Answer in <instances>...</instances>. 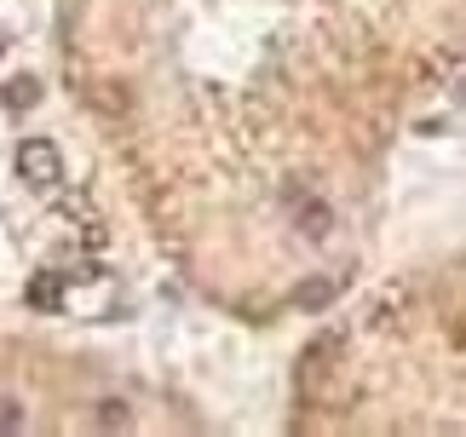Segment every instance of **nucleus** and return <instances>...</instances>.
Masks as SVG:
<instances>
[{
	"label": "nucleus",
	"instance_id": "nucleus-1",
	"mask_svg": "<svg viewBox=\"0 0 466 437\" xmlns=\"http://www.w3.org/2000/svg\"><path fill=\"white\" fill-rule=\"evenodd\" d=\"M17 173H24L29 185H58V178H64V161H58V150H52L46 138H29L24 150H17Z\"/></svg>",
	"mask_w": 466,
	"mask_h": 437
},
{
	"label": "nucleus",
	"instance_id": "nucleus-2",
	"mask_svg": "<svg viewBox=\"0 0 466 437\" xmlns=\"http://www.w3.org/2000/svg\"><path fill=\"white\" fill-rule=\"evenodd\" d=\"M294 218H299V230H306V236H317V242L334 230V213L322 208L317 196H299V202H294Z\"/></svg>",
	"mask_w": 466,
	"mask_h": 437
},
{
	"label": "nucleus",
	"instance_id": "nucleus-3",
	"mask_svg": "<svg viewBox=\"0 0 466 437\" xmlns=\"http://www.w3.org/2000/svg\"><path fill=\"white\" fill-rule=\"evenodd\" d=\"M58 300H64V294H58V282H52V277H35V282H29V305H41V311H52Z\"/></svg>",
	"mask_w": 466,
	"mask_h": 437
},
{
	"label": "nucleus",
	"instance_id": "nucleus-4",
	"mask_svg": "<svg viewBox=\"0 0 466 437\" xmlns=\"http://www.w3.org/2000/svg\"><path fill=\"white\" fill-rule=\"evenodd\" d=\"M329 300H334V282H306L299 288V305H306V311H322Z\"/></svg>",
	"mask_w": 466,
	"mask_h": 437
},
{
	"label": "nucleus",
	"instance_id": "nucleus-5",
	"mask_svg": "<svg viewBox=\"0 0 466 437\" xmlns=\"http://www.w3.org/2000/svg\"><path fill=\"white\" fill-rule=\"evenodd\" d=\"M98 426H127V403H98Z\"/></svg>",
	"mask_w": 466,
	"mask_h": 437
},
{
	"label": "nucleus",
	"instance_id": "nucleus-6",
	"mask_svg": "<svg viewBox=\"0 0 466 437\" xmlns=\"http://www.w3.org/2000/svg\"><path fill=\"white\" fill-rule=\"evenodd\" d=\"M6 98H12V104H35V81H12Z\"/></svg>",
	"mask_w": 466,
	"mask_h": 437
},
{
	"label": "nucleus",
	"instance_id": "nucleus-7",
	"mask_svg": "<svg viewBox=\"0 0 466 437\" xmlns=\"http://www.w3.org/2000/svg\"><path fill=\"white\" fill-rule=\"evenodd\" d=\"M24 421V414H17V403H6V397H0V426H17Z\"/></svg>",
	"mask_w": 466,
	"mask_h": 437
}]
</instances>
